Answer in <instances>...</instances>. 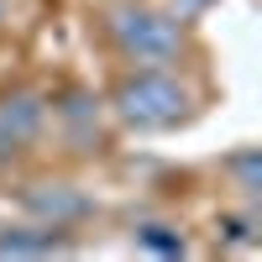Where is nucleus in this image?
Wrapping results in <instances>:
<instances>
[{
    "label": "nucleus",
    "mask_w": 262,
    "mask_h": 262,
    "mask_svg": "<svg viewBox=\"0 0 262 262\" xmlns=\"http://www.w3.org/2000/svg\"><path fill=\"white\" fill-rule=\"evenodd\" d=\"M105 105H111V116L126 131H137V137H158V131L189 126L200 95H194V84L179 74V63H158V69H131V74H121Z\"/></svg>",
    "instance_id": "f257e3e1"
},
{
    "label": "nucleus",
    "mask_w": 262,
    "mask_h": 262,
    "mask_svg": "<svg viewBox=\"0 0 262 262\" xmlns=\"http://www.w3.org/2000/svg\"><path fill=\"white\" fill-rule=\"evenodd\" d=\"M100 27L111 37V48L131 69H158V63H179L189 48L184 16L168 11L163 0H105Z\"/></svg>",
    "instance_id": "f03ea898"
},
{
    "label": "nucleus",
    "mask_w": 262,
    "mask_h": 262,
    "mask_svg": "<svg viewBox=\"0 0 262 262\" xmlns=\"http://www.w3.org/2000/svg\"><path fill=\"white\" fill-rule=\"evenodd\" d=\"M53 126V100L32 90V84H16V90L0 95V163H16L27 152L42 147Z\"/></svg>",
    "instance_id": "7ed1b4c3"
},
{
    "label": "nucleus",
    "mask_w": 262,
    "mask_h": 262,
    "mask_svg": "<svg viewBox=\"0 0 262 262\" xmlns=\"http://www.w3.org/2000/svg\"><path fill=\"white\" fill-rule=\"evenodd\" d=\"M27 215L32 221H42V226H69V221H79V215H90V200H84L79 189H69V184H37V189H27Z\"/></svg>",
    "instance_id": "20e7f679"
},
{
    "label": "nucleus",
    "mask_w": 262,
    "mask_h": 262,
    "mask_svg": "<svg viewBox=\"0 0 262 262\" xmlns=\"http://www.w3.org/2000/svg\"><path fill=\"white\" fill-rule=\"evenodd\" d=\"M58 252H69L58 226L32 221V226H6L0 231V257H58Z\"/></svg>",
    "instance_id": "39448f33"
},
{
    "label": "nucleus",
    "mask_w": 262,
    "mask_h": 262,
    "mask_svg": "<svg viewBox=\"0 0 262 262\" xmlns=\"http://www.w3.org/2000/svg\"><path fill=\"white\" fill-rule=\"evenodd\" d=\"M131 242H137L142 252H152V257H184V252H189L184 231L168 226V221H142L137 231H131Z\"/></svg>",
    "instance_id": "423d86ee"
},
{
    "label": "nucleus",
    "mask_w": 262,
    "mask_h": 262,
    "mask_svg": "<svg viewBox=\"0 0 262 262\" xmlns=\"http://www.w3.org/2000/svg\"><path fill=\"white\" fill-rule=\"evenodd\" d=\"M221 168L231 173L236 194H242L247 205H257V189H262V158H257V147H242V152H231V158H226Z\"/></svg>",
    "instance_id": "0eeeda50"
},
{
    "label": "nucleus",
    "mask_w": 262,
    "mask_h": 262,
    "mask_svg": "<svg viewBox=\"0 0 262 262\" xmlns=\"http://www.w3.org/2000/svg\"><path fill=\"white\" fill-rule=\"evenodd\" d=\"M210 6H215V0H168V11H179L184 21H194V16H205Z\"/></svg>",
    "instance_id": "6e6552de"
},
{
    "label": "nucleus",
    "mask_w": 262,
    "mask_h": 262,
    "mask_svg": "<svg viewBox=\"0 0 262 262\" xmlns=\"http://www.w3.org/2000/svg\"><path fill=\"white\" fill-rule=\"evenodd\" d=\"M6 21H11V0H0V32H6Z\"/></svg>",
    "instance_id": "1a4fd4ad"
}]
</instances>
